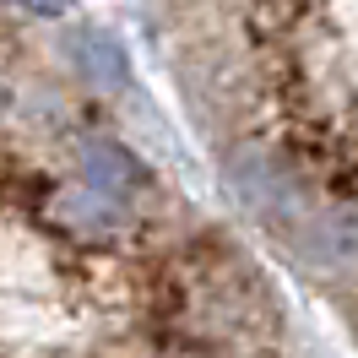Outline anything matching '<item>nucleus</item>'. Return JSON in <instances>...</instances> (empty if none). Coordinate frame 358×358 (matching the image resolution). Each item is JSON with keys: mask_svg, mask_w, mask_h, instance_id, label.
<instances>
[{"mask_svg": "<svg viewBox=\"0 0 358 358\" xmlns=\"http://www.w3.org/2000/svg\"><path fill=\"white\" fill-rule=\"evenodd\" d=\"M304 261L320 271H358V206H331L299 234Z\"/></svg>", "mask_w": 358, "mask_h": 358, "instance_id": "1", "label": "nucleus"}, {"mask_svg": "<svg viewBox=\"0 0 358 358\" xmlns=\"http://www.w3.org/2000/svg\"><path fill=\"white\" fill-rule=\"evenodd\" d=\"M71 66L87 76L92 87H125V76H131V60H125V49H120V38L114 33H98V27H87V33H76L71 38Z\"/></svg>", "mask_w": 358, "mask_h": 358, "instance_id": "2", "label": "nucleus"}, {"mask_svg": "<svg viewBox=\"0 0 358 358\" xmlns=\"http://www.w3.org/2000/svg\"><path fill=\"white\" fill-rule=\"evenodd\" d=\"M82 169H87V190L109 196V201L131 196L136 185H141V163L125 147H114V141H87L82 147Z\"/></svg>", "mask_w": 358, "mask_h": 358, "instance_id": "3", "label": "nucleus"}, {"mask_svg": "<svg viewBox=\"0 0 358 358\" xmlns=\"http://www.w3.org/2000/svg\"><path fill=\"white\" fill-rule=\"evenodd\" d=\"M234 190H239L255 212H282V206L293 201L288 179L277 174L261 152H250V157H239V163H234Z\"/></svg>", "mask_w": 358, "mask_h": 358, "instance_id": "4", "label": "nucleus"}, {"mask_svg": "<svg viewBox=\"0 0 358 358\" xmlns=\"http://www.w3.org/2000/svg\"><path fill=\"white\" fill-rule=\"evenodd\" d=\"M60 217L76 223L82 234H103L109 223H120V201L98 196V190H71V196H60Z\"/></svg>", "mask_w": 358, "mask_h": 358, "instance_id": "5", "label": "nucleus"}, {"mask_svg": "<svg viewBox=\"0 0 358 358\" xmlns=\"http://www.w3.org/2000/svg\"><path fill=\"white\" fill-rule=\"evenodd\" d=\"M22 11H33V17H60V11H71V0H17Z\"/></svg>", "mask_w": 358, "mask_h": 358, "instance_id": "6", "label": "nucleus"}]
</instances>
